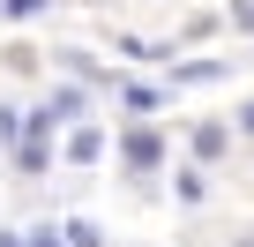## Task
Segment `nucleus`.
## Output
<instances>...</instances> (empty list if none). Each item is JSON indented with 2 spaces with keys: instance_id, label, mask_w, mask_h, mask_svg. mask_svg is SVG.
<instances>
[{
  "instance_id": "nucleus-1",
  "label": "nucleus",
  "mask_w": 254,
  "mask_h": 247,
  "mask_svg": "<svg viewBox=\"0 0 254 247\" xmlns=\"http://www.w3.org/2000/svg\"><path fill=\"white\" fill-rule=\"evenodd\" d=\"M0 247H15V240H0Z\"/></svg>"
}]
</instances>
